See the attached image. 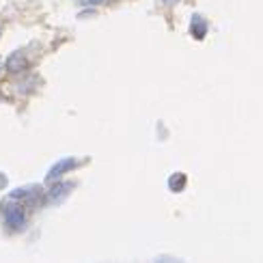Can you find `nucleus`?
I'll list each match as a JSON object with an SVG mask.
<instances>
[{"mask_svg":"<svg viewBox=\"0 0 263 263\" xmlns=\"http://www.w3.org/2000/svg\"><path fill=\"white\" fill-rule=\"evenodd\" d=\"M3 216L11 231H22L26 227V205L20 203L17 199L9 196V201L3 205Z\"/></svg>","mask_w":263,"mask_h":263,"instance_id":"f257e3e1","label":"nucleus"},{"mask_svg":"<svg viewBox=\"0 0 263 263\" xmlns=\"http://www.w3.org/2000/svg\"><path fill=\"white\" fill-rule=\"evenodd\" d=\"M41 188L39 185H26V188H17L11 192V199H17L24 205H39L41 203Z\"/></svg>","mask_w":263,"mask_h":263,"instance_id":"f03ea898","label":"nucleus"},{"mask_svg":"<svg viewBox=\"0 0 263 263\" xmlns=\"http://www.w3.org/2000/svg\"><path fill=\"white\" fill-rule=\"evenodd\" d=\"M80 160H76V158H61L54 166L48 171V175H46V179L48 181H54V179H61L65 173H69V171H73V168H78L80 166Z\"/></svg>","mask_w":263,"mask_h":263,"instance_id":"7ed1b4c3","label":"nucleus"},{"mask_svg":"<svg viewBox=\"0 0 263 263\" xmlns=\"http://www.w3.org/2000/svg\"><path fill=\"white\" fill-rule=\"evenodd\" d=\"M69 190H73V183L71 181H59L57 179V185H52V190L48 192L50 203H61L63 199H67Z\"/></svg>","mask_w":263,"mask_h":263,"instance_id":"20e7f679","label":"nucleus"},{"mask_svg":"<svg viewBox=\"0 0 263 263\" xmlns=\"http://www.w3.org/2000/svg\"><path fill=\"white\" fill-rule=\"evenodd\" d=\"M190 32H192V37L194 39H205V35H207V22H205V17L203 15H194L192 17V22H190Z\"/></svg>","mask_w":263,"mask_h":263,"instance_id":"39448f33","label":"nucleus"},{"mask_svg":"<svg viewBox=\"0 0 263 263\" xmlns=\"http://www.w3.org/2000/svg\"><path fill=\"white\" fill-rule=\"evenodd\" d=\"M26 67V59L24 57H22V52H13V54H11V57L7 59V69L9 71H22V69H24Z\"/></svg>","mask_w":263,"mask_h":263,"instance_id":"423d86ee","label":"nucleus"},{"mask_svg":"<svg viewBox=\"0 0 263 263\" xmlns=\"http://www.w3.org/2000/svg\"><path fill=\"white\" fill-rule=\"evenodd\" d=\"M185 173H175L173 177L168 179V188L173 190V192H181L183 188H185Z\"/></svg>","mask_w":263,"mask_h":263,"instance_id":"0eeeda50","label":"nucleus"},{"mask_svg":"<svg viewBox=\"0 0 263 263\" xmlns=\"http://www.w3.org/2000/svg\"><path fill=\"white\" fill-rule=\"evenodd\" d=\"M78 3H80L82 7H97V5H102L104 0H78Z\"/></svg>","mask_w":263,"mask_h":263,"instance_id":"6e6552de","label":"nucleus"},{"mask_svg":"<svg viewBox=\"0 0 263 263\" xmlns=\"http://www.w3.org/2000/svg\"><path fill=\"white\" fill-rule=\"evenodd\" d=\"M162 5L164 7H173V5H177V0H162Z\"/></svg>","mask_w":263,"mask_h":263,"instance_id":"1a4fd4ad","label":"nucleus"}]
</instances>
